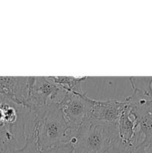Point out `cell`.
Returning <instances> with one entry per match:
<instances>
[{
	"label": "cell",
	"mask_w": 152,
	"mask_h": 153,
	"mask_svg": "<svg viewBox=\"0 0 152 153\" xmlns=\"http://www.w3.org/2000/svg\"><path fill=\"white\" fill-rule=\"evenodd\" d=\"M30 109L34 140L39 153L70 146V140L75 134L77 128H74L67 122L58 105Z\"/></svg>",
	"instance_id": "cell-1"
},
{
	"label": "cell",
	"mask_w": 152,
	"mask_h": 153,
	"mask_svg": "<svg viewBox=\"0 0 152 153\" xmlns=\"http://www.w3.org/2000/svg\"><path fill=\"white\" fill-rule=\"evenodd\" d=\"M119 142L117 126L89 117L70 140L73 153H104Z\"/></svg>",
	"instance_id": "cell-2"
},
{
	"label": "cell",
	"mask_w": 152,
	"mask_h": 153,
	"mask_svg": "<svg viewBox=\"0 0 152 153\" xmlns=\"http://www.w3.org/2000/svg\"><path fill=\"white\" fill-rule=\"evenodd\" d=\"M67 93L57 85L50 76H37L34 77L31 85L26 107L36 108L43 106L58 105Z\"/></svg>",
	"instance_id": "cell-3"
},
{
	"label": "cell",
	"mask_w": 152,
	"mask_h": 153,
	"mask_svg": "<svg viewBox=\"0 0 152 153\" xmlns=\"http://www.w3.org/2000/svg\"><path fill=\"white\" fill-rule=\"evenodd\" d=\"M89 99L85 93H67L58 105L65 119L74 128L80 127L90 117Z\"/></svg>",
	"instance_id": "cell-4"
},
{
	"label": "cell",
	"mask_w": 152,
	"mask_h": 153,
	"mask_svg": "<svg viewBox=\"0 0 152 153\" xmlns=\"http://www.w3.org/2000/svg\"><path fill=\"white\" fill-rule=\"evenodd\" d=\"M34 79V77L0 76V95L19 105L26 107Z\"/></svg>",
	"instance_id": "cell-5"
},
{
	"label": "cell",
	"mask_w": 152,
	"mask_h": 153,
	"mask_svg": "<svg viewBox=\"0 0 152 153\" xmlns=\"http://www.w3.org/2000/svg\"><path fill=\"white\" fill-rule=\"evenodd\" d=\"M89 114L90 117L107 123L117 126L122 114L128 105V100H107L99 101L89 97Z\"/></svg>",
	"instance_id": "cell-6"
},
{
	"label": "cell",
	"mask_w": 152,
	"mask_h": 153,
	"mask_svg": "<svg viewBox=\"0 0 152 153\" xmlns=\"http://www.w3.org/2000/svg\"><path fill=\"white\" fill-rule=\"evenodd\" d=\"M57 85L68 93L84 94L81 84L88 77H73V76H50Z\"/></svg>",
	"instance_id": "cell-7"
},
{
	"label": "cell",
	"mask_w": 152,
	"mask_h": 153,
	"mask_svg": "<svg viewBox=\"0 0 152 153\" xmlns=\"http://www.w3.org/2000/svg\"><path fill=\"white\" fill-rule=\"evenodd\" d=\"M134 149H128L119 143L104 153H131Z\"/></svg>",
	"instance_id": "cell-8"
},
{
	"label": "cell",
	"mask_w": 152,
	"mask_h": 153,
	"mask_svg": "<svg viewBox=\"0 0 152 153\" xmlns=\"http://www.w3.org/2000/svg\"><path fill=\"white\" fill-rule=\"evenodd\" d=\"M43 153H73L72 149L70 146H64V147L57 148V149H51Z\"/></svg>",
	"instance_id": "cell-9"
},
{
	"label": "cell",
	"mask_w": 152,
	"mask_h": 153,
	"mask_svg": "<svg viewBox=\"0 0 152 153\" xmlns=\"http://www.w3.org/2000/svg\"><path fill=\"white\" fill-rule=\"evenodd\" d=\"M0 153H13L6 147L5 145L1 140V139H0Z\"/></svg>",
	"instance_id": "cell-10"
}]
</instances>
